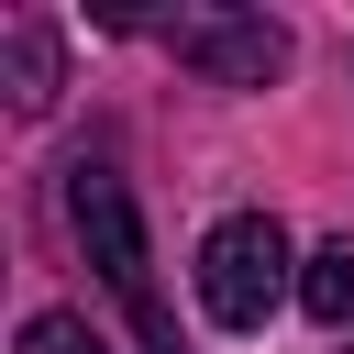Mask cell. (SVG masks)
Masks as SVG:
<instances>
[{
    "label": "cell",
    "instance_id": "cell-4",
    "mask_svg": "<svg viewBox=\"0 0 354 354\" xmlns=\"http://www.w3.org/2000/svg\"><path fill=\"white\" fill-rule=\"evenodd\" d=\"M55 88H66L55 22H44V11H11V22H0V100L33 122V111H55Z\"/></svg>",
    "mask_w": 354,
    "mask_h": 354
},
{
    "label": "cell",
    "instance_id": "cell-1",
    "mask_svg": "<svg viewBox=\"0 0 354 354\" xmlns=\"http://www.w3.org/2000/svg\"><path fill=\"white\" fill-rule=\"evenodd\" d=\"M66 221H77V254L100 266V288L122 299V321H133V354H177V321H166V299H155V254H144V221H133V188L111 177V166H66Z\"/></svg>",
    "mask_w": 354,
    "mask_h": 354
},
{
    "label": "cell",
    "instance_id": "cell-3",
    "mask_svg": "<svg viewBox=\"0 0 354 354\" xmlns=\"http://www.w3.org/2000/svg\"><path fill=\"white\" fill-rule=\"evenodd\" d=\"M166 44H177L199 77H221V88H266V77L288 66V33H277L266 11H188V22H166Z\"/></svg>",
    "mask_w": 354,
    "mask_h": 354
},
{
    "label": "cell",
    "instance_id": "cell-6",
    "mask_svg": "<svg viewBox=\"0 0 354 354\" xmlns=\"http://www.w3.org/2000/svg\"><path fill=\"white\" fill-rule=\"evenodd\" d=\"M22 354H111V343H100L77 310H33V321H22Z\"/></svg>",
    "mask_w": 354,
    "mask_h": 354
},
{
    "label": "cell",
    "instance_id": "cell-2",
    "mask_svg": "<svg viewBox=\"0 0 354 354\" xmlns=\"http://www.w3.org/2000/svg\"><path fill=\"white\" fill-rule=\"evenodd\" d=\"M288 288H299V277H288V232H277L266 210L210 221V243H199V310H210L221 332H266Z\"/></svg>",
    "mask_w": 354,
    "mask_h": 354
},
{
    "label": "cell",
    "instance_id": "cell-5",
    "mask_svg": "<svg viewBox=\"0 0 354 354\" xmlns=\"http://www.w3.org/2000/svg\"><path fill=\"white\" fill-rule=\"evenodd\" d=\"M299 310H310V321H332V332H354V243L299 254Z\"/></svg>",
    "mask_w": 354,
    "mask_h": 354
}]
</instances>
